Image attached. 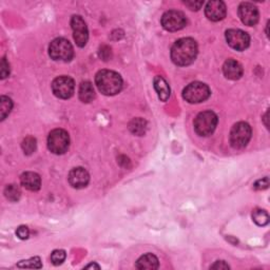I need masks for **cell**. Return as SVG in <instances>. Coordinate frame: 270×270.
<instances>
[{
    "instance_id": "1",
    "label": "cell",
    "mask_w": 270,
    "mask_h": 270,
    "mask_svg": "<svg viewBox=\"0 0 270 270\" xmlns=\"http://www.w3.org/2000/svg\"><path fill=\"white\" fill-rule=\"evenodd\" d=\"M198 44L192 38L178 39L171 49V59L177 66H189L198 56Z\"/></svg>"
},
{
    "instance_id": "2",
    "label": "cell",
    "mask_w": 270,
    "mask_h": 270,
    "mask_svg": "<svg viewBox=\"0 0 270 270\" xmlns=\"http://www.w3.org/2000/svg\"><path fill=\"white\" fill-rule=\"evenodd\" d=\"M95 82L99 90L108 96L120 93L123 88V79L121 75L110 70H102L97 73Z\"/></svg>"
},
{
    "instance_id": "3",
    "label": "cell",
    "mask_w": 270,
    "mask_h": 270,
    "mask_svg": "<svg viewBox=\"0 0 270 270\" xmlns=\"http://www.w3.org/2000/svg\"><path fill=\"white\" fill-rule=\"evenodd\" d=\"M49 54L54 60L70 61L73 58L74 50L69 40L64 38H56L50 44Z\"/></svg>"
},
{
    "instance_id": "4",
    "label": "cell",
    "mask_w": 270,
    "mask_h": 270,
    "mask_svg": "<svg viewBox=\"0 0 270 270\" xmlns=\"http://www.w3.org/2000/svg\"><path fill=\"white\" fill-rule=\"evenodd\" d=\"M218 125V116L212 111L201 112L194 121V129L201 136L211 135Z\"/></svg>"
},
{
    "instance_id": "5",
    "label": "cell",
    "mask_w": 270,
    "mask_h": 270,
    "mask_svg": "<svg viewBox=\"0 0 270 270\" xmlns=\"http://www.w3.org/2000/svg\"><path fill=\"white\" fill-rule=\"evenodd\" d=\"M210 89L207 84L200 81H194L188 84L183 91L184 100L190 104L203 103L209 99Z\"/></svg>"
},
{
    "instance_id": "6",
    "label": "cell",
    "mask_w": 270,
    "mask_h": 270,
    "mask_svg": "<svg viewBox=\"0 0 270 270\" xmlns=\"http://www.w3.org/2000/svg\"><path fill=\"white\" fill-rule=\"evenodd\" d=\"M70 146V137L67 131L55 129L50 132L48 137V148L54 154L66 153Z\"/></svg>"
},
{
    "instance_id": "7",
    "label": "cell",
    "mask_w": 270,
    "mask_h": 270,
    "mask_svg": "<svg viewBox=\"0 0 270 270\" xmlns=\"http://www.w3.org/2000/svg\"><path fill=\"white\" fill-rule=\"evenodd\" d=\"M251 138V128L247 123L235 124L230 132V144L235 149L246 147Z\"/></svg>"
},
{
    "instance_id": "8",
    "label": "cell",
    "mask_w": 270,
    "mask_h": 270,
    "mask_svg": "<svg viewBox=\"0 0 270 270\" xmlns=\"http://www.w3.org/2000/svg\"><path fill=\"white\" fill-rule=\"evenodd\" d=\"M187 25V18L181 11L171 10L161 17V26L169 32H176L184 29Z\"/></svg>"
},
{
    "instance_id": "9",
    "label": "cell",
    "mask_w": 270,
    "mask_h": 270,
    "mask_svg": "<svg viewBox=\"0 0 270 270\" xmlns=\"http://www.w3.org/2000/svg\"><path fill=\"white\" fill-rule=\"evenodd\" d=\"M75 82L69 76H59L52 82V91L56 97L61 100H68L73 95Z\"/></svg>"
},
{
    "instance_id": "10",
    "label": "cell",
    "mask_w": 270,
    "mask_h": 270,
    "mask_svg": "<svg viewBox=\"0 0 270 270\" xmlns=\"http://www.w3.org/2000/svg\"><path fill=\"white\" fill-rule=\"evenodd\" d=\"M71 27L73 30V36L75 42H76V45L79 48H83L87 45L89 39V32L84 20L82 19L81 16L75 15L71 19Z\"/></svg>"
},
{
    "instance_id": "11",
    "label": "cell",
    "mask_w": 270,
    "mask_h": 270,
    "mask_svg": "<svg viewBox=\"0 0 270 270\" xmlns=\"http://www.w3.org/2000/svg\"><path fill=\"white\" fill-rule=\"evenodd\" d=\"M226 40L228 42V45L236 51H244L249 47L250 44L249 35L242 30L235 29H231L226 32Z\"/></svg>"
},
{
    "instance_id": "12",
    "label": "cell",
    "mask_w": 270,
    "mask_h": 270,
    "mask_svg": "<svg viewBox=\"0 0 270 270\" xmlns=\"http://www.w3.org/2000/svg\"><path fill=\"white\" fill-rule=\"evenodd\" d=\"M239 16L245 26H255L258 21V10L250 3H242L239 7Z\"/></svg>"
},
{
    "instance_id": "13",
    "label": "cell",
    "mask_w": 270,
    "mask_h": 270,
    "mask_svg": "<svg viewBox=\"0 0 270 270\" xmlns=\"http://www.w3.org/2000/svg\"><path fill=\"white\" fill-rule=\"evenodd\" d=\"M68 178H69L70 185L72 187L76 189H81V188L87 187L90 181V175L87 170L81 167H77L70 171Z\"/></svg>"
},
{
    "instance_id": "14",
    "label": "cell",
    "mask_w": 270,
    "mask_h": 270,
    "mask_svg": "<svg viewBox=\"0 0 270 270\" xmlns=\"http://www.w3.org/2000/svg\"><path fill=\"white\" fill-rule=\"evenodd\" d=\"M226 5L220 0H213L209 2L205 9V14L211 21H220L226 16Z\"/></svg>"
},
{
    "instance_id": "15",
    "label": "cell",
    "mask_w": 270,
    "mask_h": 270,
    "mask_svg": "<svg viewBox=\"0 0 270 270\" xmlns=\"http://www.w3.org/2000/svg\"><path fill=\"white\" fill-rule=\"evenodd\" d=\"M223 72L226 78L236 80L240 79L243 75V67L239 61L234 59H228L226 60L223 66Z\"/></svg>"
},
{
    "instance_id": "16",
    "label": "cell",
    "mask_w": 270,
    "mask_h": 270,
    "mask_svg": "<svg viewBox=\"0 0 270 270\" xmlns=\"http://www.w3.org/2000/svg\"><path fill=\"white\" fill-rule=\"evenodd\" d=\"M20 182L30 191H38L41 187V178L35 172H25L20 176Z\"/></svg>"
},
{
    "instance_id": "17",
    "label": "cell",
    "mask_w": 270,
    "mask_h": 270,
    "mask_svg": "<svg viewBox=\"0 0 270 270\" xmlns=\"http://www.w3.org/2000/svg\"><path fill=\"white\" fill-rule=\"evenodd\" d=\"M153 83L154 89L158 95V99L161 102H167L170 97V87L166 79L161 76H155Z\"/></svg>"
},
{
    "instance_id": "18",
    "label": "cell",
    "mask_w": 270,
    "mask_h": 270,
    "mask_svg": "<svg viewBox=\"0 0 270 270\" xmlns=\"http://www.w3.org/2000/svg\"><path fill=\"white\" fill-rule=\"evenodd\" d=\"M137 269H150L154 270L158 268V258L152 254V253H147L140 256L136 264H135Z\"/></svg>"
},
{
    "instance_id": "19",
    "label": "cell",
    "mask_w": 270,
    "mask_h": 270,
    "mask_svg": "<svg viewBox=\"0 0 270 270\" xmlns=\"http://www.w3.org/2000/svg\"><path fill=\"white\" fill-rule=\"evenodd\" d=\"M78 95H79V100L82 103H85V104L91 103L95 97V92H94L92 83L90 81L81 82L79 91H78Z\"/></svg>"
},
{
    "instance_id": "20",
    "label": "cell",
    "mask_w": 270,
    "mask_h": 270,
    "mask_svg": "<svg viewBox=\"0 0 270 270\" xmlns=\"http://www.w3.org/2000/svg\"><path fill=\"white\" fill-rule=\"evenodd\" d=\"M147 122L144 120V118H134V120L131 121V123L129 124V129H130V131L138 136H142L146 133L147 131Z\"/></svg>"
},
{
    "instance_id": "21",
    "label": "cell",
    "mask_w": 270,
    "mask_h": 270,
    "mask_svg": "<svg viewBox=\"0 0 270 270\" xmlns=\"http://www.w3.org/2000/svg\"><path fill=\"white\" fill-rule=\"evenodd\" d=\"M13 108V102L7 96L0 97V120L4 121L6 117L11 113Z\"/></svg>"
},
{
    "instance_id": "22",
    "label": "cell",
    "mask_w": 270,
    "mask_h": 270,
    "mask_svg": "<svg viewBox=\"0 0 270 270\" xmlns=\"http://www.w3.org/2000/svg\"><path fill=\"white\" fill-rule=\"evenodd\" d=\"M252 220L257 226H266L269 223V215L265 210L255 209L252 213Z\"/></svg>"
},
{
    "instance_id": "23",
    "label": "cell",
    "mask_w": 270,
    "mask_h": 270,
    "mask_svg": "<svg viewBox=\"0 0 270 270\" xmlns=\"http://www.w3.org/2000/svg\"><path fill=\"white\" fill-rule=\"evenodd\" d=\"M5 196L11 202H17L21 197V191L16 185H8L5 189Z\"/></svg>"
},
{
    "instance_id": "24",
    "label": "cell",
    "mask_w": 270,
    "mask_h": 270,
    "mask_svg": "<svg viewBox=\"0 0 270 270\" xmlns=\"http://www.w3.org/2000/svg\"><path fill=\"white\" fill-rule=\"evenodd\" d=\"M21 147H23V150L25 151V153L30 155L36 150V139L34 137L29 136V137L24 139V142H23V145H21Z\"/></svg>"
},
{
    "instance_id": "25",
    "label": "cell",
    "mask_w": 270,
    "mask_h": 270,
    "mask_svg": "<svg viewBox=\"0 0 270 270\" xmlns=\"http://www.w3.org/2000/svg\"><path fill=\"white\" fill-rule=\"evenodd\" d=\"M17 266L19 268H36V269H39L42 267V264H41V261L40 258L38 256H35V257H32L30 258V260H27V261H20Z\"/></svg>"
},
{
    "instance_id": "26",
    "label": "cell",
    "mask_w": 270,
    "mask_h": 270,
    "mask_svg": "<svg viewBox=\"0 0 270 270\" xmlns=\"http://www.w3.org/2000/svg\"><path fill=\"white\" fill-rule=\"evenodd\" d=\"M66 260V251L64 250H54L51 254V262L54 265H60Z\"/></svg>"
},
{
    "instance_id": "27",
    "label": "cell",
    "mask_w": 270,
    "mask_h": 270,
    "mask_svg": "<svg viewBox=\"0 0 270 270\" xmlns=\"http://www.w3.org/2000/svg\"><path fill=\"white\" fill-rule=\"evenodd\" d=\"M0 67H2V70H0V74H2V79H5L10 75V64L5 57L2 59V64H0Z\"/></svg>"
},
{
    "instance_id": "28",
    "label": "cell",
    "mask_w": 270,
    "mask_h": 270,
    "mask_svg": "<svg viewBox=\"0 0 270 270\" xmlns=\"http://www.w3.org/2000/svg\"><path fill=\"white\" fill-rule=\"evenodd\" d=\"M16 234H17V236L19 237V239L27 240L29 237V235H30V231H29L27 226H20L19 228L17 229V231H16Z\"/></svg>"
},
{
    "instance_id": "29",
    "label": "cell",
    "mask_w": 270,
    "mask_h": 270,
    "mask_svg": "<svg viewBox=\"0 0 270 270\" xmlns=\"http://www.w3.org/2000/svg\"><path fill=\"white\" fill-rule=\"evenodd\" d=\"M269 186V179L268 177H264L263 179H260L257 181L255 184H254V188L256 190H263V189H266L268 188Z\"/></svg>"
},
{
    "instance_id": "30",
    "label": "cell",
    "mask_w": 270,
    "mask_h": 270,
    "mask_svg": "<svg viewBox=\"0 0 270 270\" xmlns=\"http://www.w3.org/2000/svg\"><path fill=\"white\" fill-rule=\"evenodd\" d=\"M190 10L192 11H198L202 8V6L204 5V2H184Z\"/></svg>"
},
{
    "instance_id": "31",
    "label": "cell",
    "mask_w": 270,
    "mask_h": 270,
    "mask_svg": "<svg viewBox=\"0 0 270 270\" xmlns=\"http://www.w3.org/2000/svg\"><path fill=\"white\" fill-rule=\"evenodd\" d=\"M211 269H229V266L224 261H218L217 263L211 266Z\"/></svg>"
},
{
    "instance_id": "32",
    "label": "cell",
    "mask_w": 270,
    "mask_h": 270,
    "mask_svg": "<svg viewBox=\"0 0 270 270\" xmlns=\"http://www.w3.org/2000/svg\"><path fill=\"white\" fill-rule=\"evenodd\" d=\"M85 268H87V269H89V268H96V269H100L101 267H100L99 265H96V264H90V265H88V266H85Z\"/></svg>"
}]
</instances>
